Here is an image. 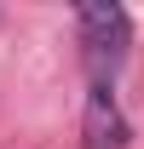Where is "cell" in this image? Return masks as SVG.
<instances>
[{"label":"cell","instance_id":"1","mask_svg":"<svg viewBox=\"0 0 144 149\" xmlns=\"http://www.w3.org/2000/svg\"><path fill=\"white\" fill-rule=\"evenodd\" d=\"M75 29H81V57H87V74L92 80H109L115 86V69L127 63V46H133V17L121 6H81L75 12Z\"/></svg>","mask_w":144,"mask_h":149},{"label":"cell","instance_id":"2","mask_svg":"<svg viewBox=\"0 0 144 149\" xmlns=\"http://www.w3.org/2000/svg\"><path fill=\"white\" fill-rule=\"evenodd\" d=\"M133 143V126L121 115V97L109 80H92L87 86V109H81V149H127Z\"/></svg>","mask_w":144,"mask_h":149}]
</instances>
